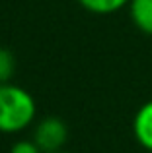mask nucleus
I'll list each match as a JSON object with an SVG mask.
<instances>
[{
    "instance_id": "1",
    "label": "nucleus",
    "mask_w": 152,
    "mask_h": 153,
    "mask_svg": "<svg viewBox=\"0 0 152 153\" xmlns=\"http://www.w3.org/2000/svg\"><path fill=\"white\" fill-rule=\"evenodd\" d=\"M37 103L27 89L0 83V134H20L35 122Z\"/></svg>"
},
{
    "instance_id": "2",
    "label": "nucleus",
    "mask_w": 152,
    "mask_h": 153,
    "mask_svg": "<svg viewBox=\"0 0 152 153\" xmlns=\"http://www.w3.org/2000/svg\"><path fill=\"white\" fill-rule=\"evenodd\" d=\"M31 140L37 143L43 153L65 149L68 142V126L59 116H45L35 124Z\"/></svg>"
},
{
    "instance_id": "3",
    "label": "nucleus",
    "mask_w": 152,
    "mask_h": 153,
    "mask_svg": "<svg viewBox=\"0 0 152 153\" xmlns=\"http://www.w3.org/2000/svg\"><path fill=\"white\" fill-rule=\"evenodd\" d=\"M133 136L137 143L152 153V99L142 103L133 116Z\"/></svg>"
},
{
    "instance_id": "4",
    "label": "nucleus",
    "mask_w": 152,
    "mask_h": 153,
    "mask_svg": "<svg viewBox=\"0 0 152 153\" xmlns=\"http://www.w3.org/2000/svg\"><path fill=\"white\" fill-rule=\"evenodd\" d=\"M129 18L141 33L152 37V0H129Z\"/></svg>"
},
{
    "instance_id": "5",
    "label": "nucleus",
    "mask_w": 152,
    "mask_h": 153,
    "mask_svg": "<svg viewBox=\"0 0 152 153\" xmlns=\"http://www.w3.org/2000/svg\"><path fill=\"white\" fill-rule=\"evenodd\" d=\"M86 12L96 16H111L129 6V0H76Z\"/></svg>"
},
{
    "instance_id": "6",
    "label": "nucleus",
    "mask_w": 152,
    "mask_h": 153,
    "mask_svg": "<svg viewBox=\"0 0 152 153\" xmlns=\"http://www.w3.org/2000/svg\"><path fill=\"white\" fill-rule=\"evenodd\" d=\"M16 74V56L10 49L0 47V83L12 82Z\"/></svg>"
},
{
    "instance_id": "7",
    "label": "nucleus",
    "mask_w": 152,
    "mask_h": 153,
    "mask_svg": "<svg viewBox=\"0 0 152 153\" xmlns=\"http://www.w3.org/2000/svg\"><path fill=\"white\" fill-rule=\"evenodd\" d=\"M10 153H43L33 140H18L10 147Z\"/></svg>"
},
{
    "instance_id": "8",
    "label": "nucleus",
    "mask_w": 152,
    "mask_h": 153,
    "mask_svg": "<svg viewBox=\"0 0 152 153\" xmlns=\"http://www.w3.org/2000/svg\"><path fill=\"white\" fill-rule=\"evenodd\" d=\"M51 153H70V151H66V149H59V151H51Z\"/></svg>"
}]
</instances>
